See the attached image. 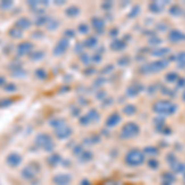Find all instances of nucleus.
<instances>
[{
    "label": "nucleus",
    "instance_id": "f257e3e1",
    "mask_svg": "<svg viewBox=\"0 0 185 185\" xmlns=\"http://www.w3.org/2000/svg\"><path fill=\"white\" fill-rule=\"evenodd\" d=\"M18 162H20V157L16 154H11L10 157L7 158V163L11 165H16V164H18Z\"/></svg>",
    "mask_w": 185,
    "mask_h": 185
}]
</instances>
